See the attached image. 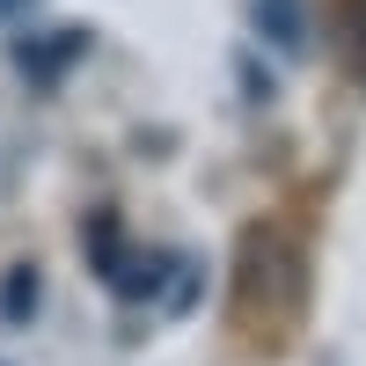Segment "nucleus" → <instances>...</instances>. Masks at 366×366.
<instances>
[{
    "label": "nucleus",
    "mask_w": 366,
    "mask_h": 366,
    "mask_svg": "<svg viewBox=\"0 0 366 366\" xmlns=\"http://www.w3.org/2000/svg\"><path fill=\"white\" fill-rule=\"evenodd\" d=\"M257 22L279 51H300V0H257Z\"/></svg>",
    "instance_id": "nucleus-1"
},
{
    "label": "nucleus",
    "mask_w": 366,
    "mask_h": 366,
    "mask_svg": "<svg viewBox=\"0 0 366 366\" xmlns=\"http://www.w3.org/2000/svg\"><path fill=\"white\" fill-rule=\"evenodd\" d=\"M0 315H8V322H29V315H37V271H29V264L8 271V286H0Z\"/></svg>",
    "instance_id": "nucleus-2"
}]
</instances>
